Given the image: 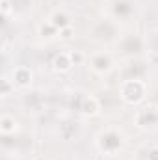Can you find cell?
Returning <instances> with one entry per match:
<instances>
[{
	"mask_svg": "<svg viewBox=\"0 0 158 160\" xmlns=\"http://www.w3.org/2000/svg\"><path fill=\"white\" fill-rule=\"evenodd\" d=\"M126 134L119 127H104L95 136V149L101 157H117L126 147Z\"/></svg>",
	"mask_w": 158,
	"mask_h": 160,
	"instance_id": "cell-1",
	"label": "cell"
},
{
	"mask_svg": "<svg viewBox=\"0 0 158 160\" xmlns=\"http://www.w3.org/2000/svg\"><path fill=\"white\" fill-rule=\"evenodd\" d=\"M119 97L128 106H138L147 97V84L141 77H126L119 84Z\"/></svg>",
	"mask_w": 158,
	"mask_h": 160,
	"instance_id": "cell-2",
	"label": "cell"
},
{
	"mask_svg": "<svg viewBox=\"0 0 158 160\" xmlns=\"http://www.w3.org/2000/svg\"><path fill=\"white\" fill-rule=\"evenodd\" d=\"M106 15L116 22H128L140 11V0H106Z\"/></svg>",
	"mask_w": 158,
	"mask_h": 160,
	"instance_id": "cell-3",
	"label": "cell"
},
{
	"mask_svg": "<svg viewBox=\"0 0 158 160\" xmlns=\"http://www.w3.org/2000/svg\"><path fill=\"white\" fill-rule=\"evenodd\" d=\"M87 67L99 75V77H104L108 75L110 71H114L116 67V58L110 50H97L93 52L91 56H87Z\"/></svg>",
	"mask_w": 158,
	"mask_h": 160,
	"instance_id": "cell-4",
	"label": "cell"
},
{
	"mask_svg": "<svg viewBox=\"0 0 158 160\" xmlns=\"http://www.w3.org/2000/svg\"><path fill=\"white\" fill-rule=\"evenodd\" d=\"M134 125L141 130L158 128V104H143L134 114Z\"/></svg>",
	"mask_w": 158,
	"mask_h": 160,
	"instance_id": "cell-5",
	"label": "cell"
},
{
	"mask_svg": "<svg viewBox=\"0 0 158 160\" xmlns=\"http://www.w3.org/2000/svg\"><path fill=\"white\" fill-rule=\"evenodd\" d=\"M73 108L75 112L80 116H97L101 106H99V101L91 95V93H75V99H73Z\"/></svg>",
	"mask_w": 158,
	"mask_h": 160,
	"instance_id": "cell-6",
	"label": "cell"
},
{
	"mask_svg": "<svg viewBox=\"0 0 158 160\" xmlns=\"http://www.w3.org/2000/svg\"><path fill=\"white\" fill-rule=\"evenodd\" d=\"M9 77L13 80V84L17 86V89H28L32 86V80H34V73L30 67L26 65H17L13 67V71L9 73Z\"/></svg>",
	"mask_w": 158,
	"mask_h": 160,
	"instance_id": "cell-7",
	"label": "cell"
},
{
	"mask_svg": "<svg viewBox=\"0 0 158 160\" xmlns=\"http://www.w3.org/2000/svg\"><path fill=\"white\" fill-rule=\"evenodd\" d=\"M47 21H50V24L54 28H58V32H63V30L71 28V17L65 9H54Z\"/></svg>",
	"mask_w": 158,
	"mask_h": 160,
	"instance_id": "cell-8",
	"label": "cell"
},
{
	"mask_svg": "<svg viewBox=\"0 0 158 160\" xmlns=\"http://www.w3.org/2000/svg\"><path fill=\"white\" fill-rule=\"evenodd\" d=\"M19 130H21V125H19V119H15V116L2 114V118H0V132H2V136H15Z\"/></svg>",
	"mask_w": 158,
	"mask_h": 160,
	"instance_id": "cell-9",
	"label": "cell"
},
{
	"mask_svg": "<svg viewBox=\"0 0 158 160\" xmlns=\"http://www.w3.org/2000/svg\"><path fill=\"white\" fill-rule=\"evenodd\" d=\"M52 67H54V71H58V73H67V71L73 67V60H71L69 50H67V52H60V54L52 60Z\"/></svg>",
	"mask_w": 158,
	"mask_h": 160,
	"instance_id": "cell-10",
	"label": "cell"
},
{
	"mask_svg": "<svg viewBox=\"0 0 158 160\" xmlns=\"http://www.w3.org/2000/svg\"><path fill=\"white\" fill-rule=\"evenodd\" d=\"M41 104H43V97L36 91H30L22 97V106L28 112H41Z\"/></svg>",
	"mask_w": 158,
	"mask_h": 160,
	"instance_id": "cell-11",
	"label": "cell"
},
{
	"mask_svg": "<svg viewBox=\"0 0 158 160\" xmlns=\"http://www.w3.org/2000/svg\"><path fill=\"white\" fill-rule=\"evenodd\" d=\"M145 47H147V52H149L151 56H156L158 58V28H153V30L147 32Z\"/></svg>",
	"mask_w": 158,
	"mask_h": 160,
	"instance_id": "cell-12",
	"label": "cell"
},
{
	"mask_svg": "<svg viewBox=\"0 0 158 160\" xmlns=\"http://www.w3.org/2000/svg\"><path fill=\"white\" fill-rule=\"evenodd\" d=\"M15 89H17V86L13 84L11 77L4 75V78H2V97H9L11 93H15Z\"/></svg>",
	"mask_w": 158,
	"mask_h": 160,
	"instance_id": "cell-13",
	"label": "cell"
},
{
	"mask_svg": "<svg viewBox=\"0 0 158 160\" xmlns=\"http://www.w3.org/2000/svg\"><path fill=\"white\" fill-rule=\"evenodd\" d=\"M69 54H71L73 65H78V63H84V62H87V56H86L84 52H80V50H69Z\"/></svg>",
	"mask_w": 158,
	"mask_h": 160,
	"instance_id": "cell-14",
	"label": "cell"
},
{
	"mask_svg": "<svg viewBox=\"0 0 158 160\" xmlns=\"http://www.w3.org/2000/svg\"><path fill=\"white\" fill-rule=\"evenodd\" d=\"M11 13H13V4H11V0H2V15L7 17V15H11Z\"/></svg>",
	"mask_w": 158,
	"mask_h": 160,
	"instance_id": "cell-15",
	"label": "cell"
},
{
	"mask_svg": "<svg viewBox=\"0 0 158 160\" xmlns=\"http://www.w3.org/2000/svg\"><path fill=\"white\" fill-rule=\"evenodd\" d=\"M145 160H158V145H151V147L147 149Z\"/></svg>",
	"mask_w": 158,
	"mask_h": 160,
	"instance_id": "cell-16",
	"label": "cell"
},
{
	"mask_svg": "<svg viewBox=\"0 0 158 160\" xmlns=\"http://www.w3.org/2000/svg\"><path fill=\"white\" fill-rule=\"evenodd\" d=\"M54 160H77V158H73V157H67V155H62V157H58V158H54Z\"/></svg>",
	"mask_w": 158,
	"mask_h": 160,
	"instance_id": "cell-17",
	"label": "cell"
},
{
	"mask_svg": "<svg viewBox=\"0 0 158 160\" xmlns=\"http://www.w3.org/2000/svg\"><path fill=\"white\" fill-rule=\"evenodd\" d=\"M93 160H102V158H93Z\"/></svg>",
	"mask_w": 158,
	"mask_h": 160,
	"instance_id": "cell-18",
	"label": "cell"
}]
</instances>
